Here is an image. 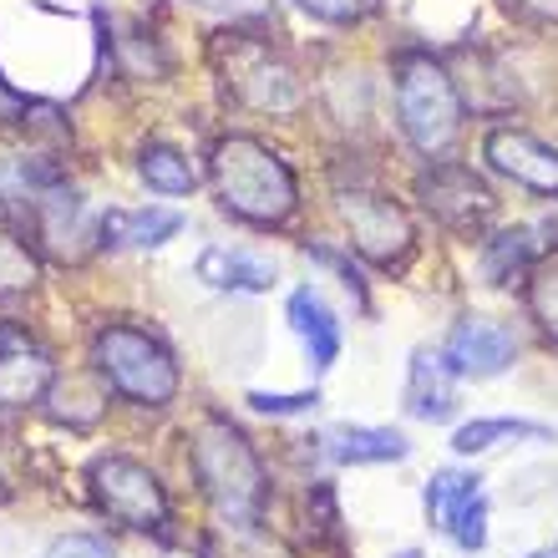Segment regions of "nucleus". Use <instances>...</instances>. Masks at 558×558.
Returning a JSON list of instances; mask_svg holds the SVG:
<instances>
[{"label":"nucleus","instance_id":"f257e3e1","mask_svg":"<svg viewBox=\"0 0 558 558\" xmlns=\"http://www.w3.org/2000/svg\"><path fill=\"white\" fill-rule=\"evenodd\" d=\"M208 178H214L219 204L259 229H275L300 208V183H294L290 162L250 133H223L208 147Z\"/></svg>","mask_w":558,"mask_h":558},{"label":"nucleus","instance_id":"f03ea898","mask_svg":"<svg viewBox=\"0 0 558 558\" xmlns=\"http://www.w3.org/2000/svg\"><path fill=\"white\" fill-rule=\"evenodd\" d=\"M189 462L198 487H204V498L214 502V513L223 523L250 529L259 508H265V487H269L265 462L250 447V437L234 422H223V416H204L189 437Z\"/></svg>","mask_w":558,"mask_h":558},{"label":"nucleus","instance_id":"7ed1b4c3","mask_svg":"<svg viewBox=\"0 0 558 558\" xmlns=\"http://www.w3.org/2000/svg\"><path fill=\"white\" fill-rule=\"evenodd\" d=\"M92 366L122 401L162 412L178 397V361L153 330L137 325H102L92 336Z\"/></svg>","mask_w":558,"mask_h":558},{"label":"nucleus","instance_id":"20e7f679","mask_svg":"<svg viewBox=\"0 0 558 558\" xmlns=\"http://www.w3.org/2000/svg\"><path fill=\"white\" fill-rule=\"evenodd\" d=\"M397 122L422 158H441L462 133V87L437 57L397 61Z\"/></svg>","mask_w":558,"mask_h":558},{"label":"nucleus","instance_id":"39448f33","mask_svg":"<svg viewBox=\"0 0 558 558\" xmlns=\"http://www.w3.org/2000/svg\"><path fill=\"white\" fill-rule=\"evenodd\" d=\"M219 72H223V87L234 97L239 107H250V112H269V118H290L300 112L305 102V87H300V76L294 66L279 51H269V41L259 36H223L219 41Z\"/></svg>","mask_w":558,"mask_h":558},{"label":"nucleus","instance_id":"423d86ee","mask_svg":"<svg viewBox=\"0 0 558 558\" xmlns=\"http://www.w3.org/2000/svg\"><path fill=\"white\" fill-rule=\"evenodd\" d=\"M87 483H92V502L112 523H122V529L158 533L168 523V493H162L158 472L147 462H137V457H122V452L97 457L87 468Z\"/></svg>","mask_w":558,"mask_h":558},{"label":"nucleus","instance_id":"0eeeda50","mask_svg":"<svg viewBox=\"0 0 558 558\" xmlns=\"http://www.w3.org/2000/svg\"><path fill=\"white\" fill-rule=\"evenodd\" d=\"M340 219L351 229V244L361 259H371L376 269H401L416 250V229L407 219V208L381 189H340Z\"/></svg>","mask_w":558,"mask_h":558},{"label":"nucleus","instance_id":"6e6552de","mask_svg":"<svg viewBox=\"0 0 558 558\" xmlns=\"http://www.w3.org/2000/svg\"><path fill=\"white\" fill-rule=\"evenodd\" d=\"M426 518L452 538L462 554H477L487 544V493L477 472H437L426 483Z\"/></svg>","mask_w":558,"mask_h":558},{"label":"nucleus","instance_id":"1a4fd4ad","mask_svg":"<svg viewBox=\"0 0 558 558\" xmlns=\"http://www.w3.org/2000/svg\"><path fill=\"white\" fill-rule=\"evenodd\" d=\"M416 193H422V208L441 229H452V234H472V229H483L493 219V193L477 173L468 168H457V162H437L432 173L416 178Z\"/></svg>","mask_w":558,"mask_h":558},{"label":"nucleus","instance_id":"9d476101","mask_svg":"<svg viewBox=\"0 0 558 558\" xmlns=\"http://www.w3.org/2000/svg\"><path fill=\"white\" fill-rule=\"evenodd\" d=\"M57 366L41 340L21 325H0V412H26L51 397Z\"/></svg>","mask_w":558,"mask_h":558},{"label":"nucleus","instance_id":"9b49d317","mask_svg":"<svg viewBox=\"0 0 558 558\" xmlns=\"http://www.w3.org/2000/svg\"><path fill=\"white\" fill-rule=\"evenodd\" d=\"M487 168L518 189L538 193V198H558V147H548L544 137L523 133V128H493L483 137Z\"/></svg>","mask_w":558,"mask_h":558},{"label":"nucleus","instance_id":"f8f14e48","mask_svg":"<svg viewBox=\"0 0 558 558\" xmlns=\"http://www.w3.org/2000/svg\"><path fill=\"white\" fill-rule=\"evenodd\" d=\"M447 366L457 376H472V381H487V376H502V371L518 361V336L493 315H462V320L447 330Z\"/></svg>","mask_w":558,"mask_h":558},{"label":"nucleus","instance_id":"ddd939ff","mask_svg":"<svg viewBox=\"0 0 558 558\" xmlns=\"http://www.w3.org/2000/svg\"><path fill=\"white\" fill-rule=\"evenodd\" d=\"M36 234L57 259H82L92 244H102V214L76 189L36 193Z\"/></svg>","mask_w":558,"mask_h":558},{"label":"nucleus","instance_id":"4468645a","mask_svg":"<svg viewBox=\"0 0 558 558\" xmlns=\"http://www.w3.org/2000/svg\"><path fill=\"white\" fill-rule=\"evenodd\" d=\"M407 412L416 422H447L457 412V371L437 351H412L407 366Z\"/></svg>","mask_w":558,"mask_h":558},{"label":"nucleus","instance_id":"2eb2a0df","mask_svg":"<svg viewBox=\"0 0 558 558\" xmlns=\"http://www.w3.org/2000/svg\"><path fill=\"white\" fill-rule=\"evenodd\" d=\"M320 452L340 468H376V462H401L412 441L391 426H336L320 437Z\"/></svg>","mask_w":558,"mask_h":558},{"label":"nucleus","instance_id":"dca6fc26","mask_svg":"<svg viewBox=\"0 0 558 558\" xmlns=\"http://www.w3.org/2000/svg\"><path fill=\"white\" fill-rule=\"evenodd\" d=\"M290 325H294V336L305 340L310 366H315V371L336 366V361H340V320H336V310L325 305L320 290L300 284V290L290 294Z\"/></svg>","mask_w":558,"mask_h":558},{"label":"nucleus","instance_id":"f3484780","mask_svg":"<svg viewBox=\"0 0 558 558\" xmlns=\"http://www.w3.org/2000/svg\"><path fill=\"white\" fill-rule=\"evenodd\" d=\"M183 229L173 208H112L102 214V244L112 250H158Z\"/></svg>","mask_w":558,"mask_h":558},{"label":"nucleus","instance_id":"a211bd4d","mask_svg":"<svg viewBox=\"0 0 558 558\" xmlns=\"http://www.w3.org/2000/svg\"><path fill=\"white\" fill-rule=\"evenodd\" d=\"M198 279L204 284H214V290H269L275 284V265H265V259H254V254L244 250H204L198 254Z\"/></svg>","mask_w":558,"mask_h":558},{"label":"nucleus","instance_id":"6ab92c4d","mask_svg":"<svg viewBox=\"0 0 558 558\" xmlns=\"http://www.w3.org/2000/svg\"><path fill=\"white\" fill-rule=\"evenodd\" d=\"M502 441H554V426L523 422V416H477V422L457 426L452 452L477 457V452H493V447H502Z\"/></svg>","mask_w":558,"mask_h":558},{"label":"nucleus","instance_id":"aec40b11","mask_svg":"<svg viewBox=\"0 0 558 558\" xmlns=\"http://www.w3.org/2000/svg\"><path fill=\"white\" fill-rule=\"evenodd\" d=\"M137 173H143L147 189L168 193V198H183V193H193V183H198L193 162L183 158L178 147H168V143H147L143 153H137Z\"/></svg>","mask_w":558,"mask_h":558},{"label":"nucleus","instance_id":"412c9836","mask_svg":"<svg viewBox=\"0 0 558 558\" xmlns=\"http://www.w3.org/2000/svg\"><path fill=\"white\" fill-rule=\"evenodd\" d=\"M538 265L533 259V239L529 229H502L483 244V275L487 284H513V279H529V269Z\"/></svg>","mask_w":558,"mask_h":558},{"label":"nucleus","instance_id":"4be33fe9","mask_svg":"<svg viewBox=\"0 0 558 558\" xmlns=\"http://www.w3.org/2000/svg\"><path fill=\"white\" fill-rule=\"evenodd\" d=\"M51 412L66 426H92L107 412V381H97V376H66V381L51 386Z\"/></svg>","mask_w":558,"mask_h":558},{"label":"nucleus","instance_id":"5701e85b","mask_svg":"<svg viewBox=\"0 0 558 558\" xmlns=\"http://www.w3.org/2000/svg\"><path fill=\"white\" fill-rule=\"evenodd\" d=\"M529 315L558 345V250H548L544 259L529 269Z\"/></svg>","mask_w":558,"mask_h":558},{"label":"nucleus","instance_id":"b1692460","mask_svg":"<svg viewBox=\"0 0 558 558\" xmlns=\"http://www.w3.org/2000/svg\"><path fill=\"white\" fill-rule=\"evenodd\" d=\"M31 284H36V254H31L15 234H5V229H0V300L26 294Z\"/></svg>","mask_w":558,"mask_h":558},{"label":"nucleus","instance_id":"393cba45","mask_svg":"<svg viewBox=\"0 0 558 558\" xmlns=\"http://www.w3.org/2000/svg\"><path fill=\"white\" fill-rule=\"evenodd\" d=\"M310 21H325V26H355L366 15L381 11V0H294Z\"/></svg>","mask_w":558,"mask_h":558},{"label":"nucleus","instance_id":"a878e982","mask_svg":"<svg viewBox=\"0 0 558 558\" xmlns=\"http://www.w3.org/2000/svg\"><path fill=\"white\" fill-rule=\"evenodd\" d=\"M250 407L259 416H300L320 407V391H250Z\"/></svg>","mask_w":558,"mask_h":558},{"label":"nucleus","instance_id":"bb28decb","mask_svg":"<svg viewBox=\"0 0 558 558\" xmlns=\"http://www.w3.org/2000/svg\"><path fill=\"white\" fill-rule=\"evenodd\" d=\"M46 558H118V554H112V544L97 538V533H66V538L51 544V554Z\"/></svg>","mask_w":558,"mask_h":558},{"label":"nucleus","instance_id":"cd10ccee","mask_svg":"<svg viewBox=\"0 0 558 558\" xmlns=\"http://www.w3.org/2000/svg\"><path fill=\"white\" fill-rule=\"evenodd\" d=\"M518 15H529V21H544V26H558V0H508Z\"/></svg>","mask_w":558,"mask_h":558},{"label":"nucleus","instance_id":"c85d7f7f","mask_svg":"<svg viewBox=\"0 0 558 558\" xmlns=\"http://www.w3.org/2000/svg\"><path fill=\"white\" fill-rule=\"evenodd\" d=\"M529 558H558V554H548V548H538V554H529Z\"/></svg>","mask_w":558,"mask_h":558},{"label":"nucleus","instance_id":"c756f323","mask_svg":"<svg viewBox=\"0 0 558 558\" xmlns=\"http://www.w3.org/2000/svg\"><path fill=\"white\" fill-rule=\"evenodd\" d=\"M397 558H422V554H416V548H407V554H397Z\"/></svg>","mask_w":558,"mask_h":558},{"label":"nucleus","instance_id":"7c9ffc66","mask_svg":"<svg viewBox=\"0 0 558 558\" xmlns=\"http://www.w3.org/2000/svg\"><path fill=\"white\" fill-rule=\"evenodd\" d=\"M173 558H193V554H173Z\"/></svg>","mask_w":558,"mask_h":558}]
</instances>
